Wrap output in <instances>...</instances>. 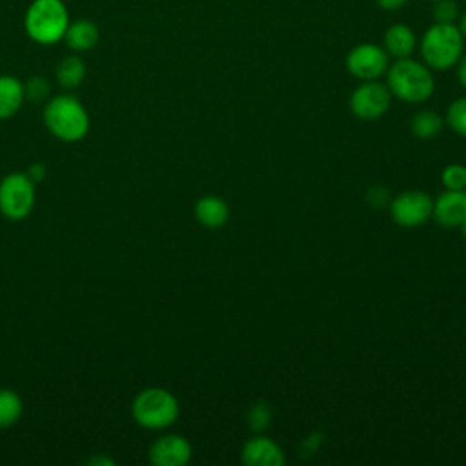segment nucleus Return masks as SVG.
Instances as JSON below:
<instances>
[{"instance_id":"nucleus-1","label":"nucleus","mask_w":466,"mask_h":466,"mask_svg":"<svg viewBox=\"0 0 466 466\" xmlns=\"http://www.w3.org/2000/svg\"><path fill=\"white\" fill-rule=\"evenodd\" d=\"M386 86L391 96L408 104H419L433 95L435 80L431 69L410 56L395 58L386 71Z\"/></svg>"},{"instance_id":"nucleus-2","label":"nucleus","mask_w":466,"mask_h":466,"mask_svg":"<svg viewBox=\"0 0 466 466\" xmlns=\"http://www.w3.org/2000/svg\"><path fill=\"white\" fill-rule=\"evenodd\" d=\"M464 38L457 24H431L420 36L419 47L424 64L433 71H446L457 66L464 53Z\"/></svg>"},{"instance_id":"nucleus-3","label":"nucleus","mask_w":466,"mask_h":466,"mask_svg":"<svg viewBox=\"0 0 466 466\" xmlns=\"http://www.w3.org/2000/svg\"><path fill=\"white\" fill-rule=\"evenodd\" d=\"M44 124L62 142H78L89 131V115L73 95H58L44 107Z\"/></svg>"},{"instance_id":"nucleus-4","label":"nucleus","mask_w":466,"mask_h":466,"mask_svg":"<svg viewBox=\"0 0 466 466\" xmlns=\"http://www.w3.org/2000/svg\"><path fill=\"white\" fill-rule=\"evenodd\" d=\"M69 22V11L62 0H33L24 15L25 35L40 46L64 40Z\"/></svg>"},{"instance_id":"nucleus-5","label":"nucleus","mask_w":466,"mask_h":466,"mask_svg":"<svg viewBox=\"0 0 466 466\" xmlns=\"http://www.w3.org/2000/svg\"><path fill=\"white\" fill-rule=\"evenodd\" d=\"M133 419L146 430H166L180 413L177 397L166 388H146L131 404Z\"/></svg>"},{"instance_id":"nucleus-6","label":"nucleus","mask_w":466,"mask_h":466,"mask_svg":"<svg viewBox=\"0 0 466 466\" xmlns=\"http://www.w3.org/2000/svg\"><path fill=\"white\" fill-rule=\"evenodd\" d=\"M35 206V182L27 173H7L0 180V213L9 220H24Z\"/></svg>"},{"instance_id":"nucleus-7","label":"nucleus","mask_w":466,"mask_h":466,"mask_svg":"<svg viewBox=\"0 0 466 466\" xmlns=\"http://www.w3.org/2000/svg\"><path fill=\"white\" fill-rule=\"evenodd\" d=\"M390 55L379 44L362 42L353 46L346 55V69L359 80H377L386 75Z\"/></svg>"},{"instance_id":"nucleus-8","label":"nucleus","mask_w":466,"mask_h":466,"mask_svg":"<svg viewBox=\"0 0 466 466\" xmlns=\"http://www.w3.org/2000/svg\"><path fill=\"white\" fill-rule=\"evenodd\" d=\"M391 104V93L386 84L377 80H362L350 95V109L359 120L380 118Z\"/></svg>"},{"instance_id":"nucleus-9","label":"nucleus","mask_w":466,"mask_h":466,"mask_svg":"<svg viewBox=\"0 0 466 466\" xmlns=\"http://www.w3.org/2000/svg\"><path fill=\"white\" fill-rule=\"evenodd\" d=\"M390 213L395 224L402 228L422 226L433 213V200L428 193L410 189L397 195L390 204Z\"/></svg>"},{"instance_id":"nucleus-10","label":"nucleus","mask_w":466,"mask_h":466,"mask_svg":"<svg viewBox=\"0 0 466 466\" xmlns=\"http://www.w3.org/2000/svg\"><path fill=\"white\" fill-rule=\"evenodd\" d=\"M191 444L186 437L167 433L158 437L149 448V461L155 466H184L191 461Z\"/></svg>"},{"instance_id":"nucleus-11","label":"nucleus","mask_w":466,"mask_h":466,"mask_svg":"<svg viewBox=\"0 0 466 466\" xmlns=\"http://www.w3.org/2000/svg\"><path fill=\"white\" fill-rule=\"evenodd\" d=\"M242 462L246 466H282L286 462V455L273 439L257 435L244 444Z\"/></svg>"},{"instance_id":"nucleus-12","label":"nucleus","mask_w":466,"mask_h":466,"mask_svg":"<svg viewBox=\"0 0 466 466\" xmlns=\"http://www.w3.org/2000/svg\"><path fill=\"white\" fill-rule=\"evenodd\" d=\"M433 218L444 228L461 226L466 218V191L446 189L433 202Z\"/></svg>"},{"instance_id":"nucleus-13","label":"nucleus","mask_w":466,"mask_h":466,"mask_svg":"<svg viewBox=\"0 0 466 466\" xmlns=\"http://www.w3.org/2000/svg\"><path fill=\"white\" fill-rule=\"evenodd\" d=\"M382 47L393 58H406L417 47V36L406 24H393L382 35Z\"/></svg>"},{"instance_id":"nucleus-14","label":"nucleus","mask_w":466,"mask_h":466,"mask_svg":"<svg viewBox=\"0 0 466 466\" xmlns=\"http://www.w3.org/2000/svg\"><path fill=\"white\" fill-rule=\"evenodd\" d=\"M195 217L206 228H222L229 218V208L224 198L217 195H204L195 204Z\"/></svg>"},{"instance_id":"nucleus-15","label":"nucleus","mask_w":466,"mask_h":466,"mask_svg":"<svg viewBox=\"0 0 466 466\" xmlns=\"http://www.w3.org/2000/svg\"><path fill=\"white\" fill-rule=\"evenodd\" d=\"M64 40H66L69 49H73L76 53H84V51L93 49L98 44L100 31H98L95 22L82 18V20L69 22V25L66 29V35H64Z\"/></svg>"},{"instance_id":"nucleus-16","label":"nucleus","mask_w":466,"mask_h":466,"mask_svg":"<svg viewBox=\"0 0 466 466\" xmlns=\"http://www.w3.org/2000/svg\"><path fill=\"white\" fill-rule=\"evenodd\" d=\"M25 100L24 84L11 75H0V120H7L18 113Z\"/></svg>"},{"instance_id":"nucleus-17","label":"nucleus","mask_w":466,"mask_h":466,"mask_svg":"<svg viewBox=\"0 0 466 466\" xmlns=\"http://www.w3.org/2000/svg\"><path fill=\"white\" fill-rule=\"evenodd\" d=\"M55 75L62 87H66V89L78 87L86 76V64L80 56L69 55L58 62Z\"/></svg>"},{"instance_id":"nucleus-18","label":"nucleus","mask_w":466,"mask_h":466,"mask_svg":"<svg viewBox=\"0 0 466 466\" xmlns=\"http://www.w3.org/2000/svg\"><path fill=\"white\" fill-rule=\"evenodd\" d=\"M442 126H444V118L433 109L419 111L417 115H413V118L410 122L411 133L422 140L437 137L442 131Z\"/></svg>"},{"instance_id":"nucleus-19","label":"nucleus","mask_w":466,"mask_h":466,"mask_svg":"<svg viewBox=\"0 0 466 466\" xmlns=\"http://www.w3.org/2000/svg\"><path fill=\"white\" fill-rule=\"evenodd\" d=\"M22 399L13 390H0V428H9L22 415Z\"/></svg>"},{"instance_id":"nucleus-20","label":"nucleus","mask_w":466,"mask_h":466,"mask_svg":"<svg viewBox=\"0 0 466 466\" xmlns=\"http://www.w3.org/2000/svg\"><path fill=\"white\" fill-rule=\"evenodd\" d=\"M448 126L461 137H466V96L455 98L446 111Z\"/></svg>"},{"instance_id":"nucleus-21","label":"nucleus","mask_w":466,"mask_h":466,"mask_svg":"<svg viewBox=\"0 0 466 466\" xmlns=\"http://www.w3.org/2000/svg\"><path fill=\"white\" fill-rule=\"evenodd\" d=\"M246 420H248V426L253 430V431H264L268 426H269V420H271V410L266 402H255L249 406L248 410V415H246Z\"/></svg>"},{"instance_id":"nucleus-22","label":"nucleus","mask_w":466,"mask_h":466,"mask_svg":"<svg viewBox=\"0 0 466 466\" xmlns=\"http://www.w3.org/2000/svg\"><path fill=\"white\" fill-rule=\"evenodd\" d=\"M441 182L446 189L462 191L466 189V166L461 164H450L441 173Z\"/></svg>"},{"instance_id":"nucleus-23","label":"nucleus","mask_w":466,"mask_h":466,"mask_svg":"<svg viewBox=\"0 0 466 466\" xmlns=\"http://www.w3.org/2000/svg\"><path fill=\"white\" fill-rule=\"evenodd\" d=\"M431 15L435 22L455 24L459 20V4L455 0H435Z\"/></svg>"},{"instance_id":"nucleus-24","label":"nucleus","mask_w":466,"mask_h":466,"mask_svg":"<svg viewBox=\"0 0 466 466\" xmlns=\"http://www.w3.org/2000/svg\"><path fill=\"white\" fill-rule=\"evenodd\" d=\"M25 96L33 102H40L49 95V82L42 76H33L27 84H24Z\"/></svg>"},{"instance_id":"nucleus-25","label":"nucleus","mask_w":466,"mask_h":466,"mask_svg":"<svg viewBox=\"0 0 466 466\" xmlns=\"http://www.w3.org/2000/svg\"><path fill=\"white\" fill-rule=\"evenodd\" d=\"M368 198H370L371 206H382L386 202L388 195H386V191L382 187H370Z\"/></svg>"},{"instance_id":"nucleus-26","label":"nucleus","mask_w":466,"mask_h":466,"mask_svg":"<svg viewBox=\"0 0 466 466\" xmlns=\"http://www.w3.org/2000/svg\"><path fill=\"white\" fill-rule=\"evenodd\" d=\"M375 2L384 11H399L400 7L406 5L408 0H375Z\"/></svg>"},{"instance_id":"nucleus-27","label":"nucleus","mask_w":466,"mask_h":466,"mask_svg":"<svg viewBox=\"0 0 466 466\" xmlns=\"http://www.w3.org/2000/svg\"><path fill=\"white\" fill-rule=\"evenodd\" d=\"M457 80L466 89V53H462V56L457 62Z\"/></svg>"},{"instance_id":"nucleus-28","label":"nucleus","mask_w":466,"mask_h":466,"mask_svg":"<svg viewBox=\"0 0 466 466\" xmlns=\"http://www.w3.org/2000/svg\"><path fill=\"white\" fill-rule=\"evenodd\" d=\"M27 175H29V178H31V180L36 184L38 180H42V178L46 177V167H44L42 164H33V166L29 167Z\"/></svg>"},{"instance_id":"nucleus-29","label":"nucleus","mask_w":466,"mask_h":466,"mask_svg":"<svg viewBox=\"0 0 466 466\" xmlns=\"http://www.w3.org/2000/svg\"><path fill=\"white\" fill-rule=\"evenodd\" d=\"M457 27H459V31H461L462 38L466 40V13H462V15H461V18H459V24H457Z\"/></svg>"},{"instance_id":"nucleus-30","label":"nucleus","mask_w":466,"mask_h":466,"mask_svg":"<svg viewBox=\"0 0 466 466\" xmlns=\"http://www.w3.org/2000/svg\"><path fill=\"white\" fill-rule=\"evenodd\" d=\"M89 464H107V466H113L115 462L111 459H104V457H95L89 461Z\"/></svg>"},{"instance_id":"nucleus-31","label":"nucleus","mask_w":466,"mask_h":466,"mask_svg":"<svg viewBox=\"0 0 466 466\" xmlns=\"http://www.w3.org/2000/svg\"><path fill=\"white\" fill-rule=\"evenodd\" d=\"M461 229H462V235H464V238H466V218L462 220V224H461Z\"/></svg>"},{"instance_id":"nucleus-32","label":"nucleus","mask_w":466,"mask_h":466,"mask_svg":"<svg viewBox=\"0 0 466 466\" xmlns=\"http://www.w3.org/2000/svg\"><path fill=\"white\" fill-rule=\"evenodd\" d=\"M431 2H435V0H431Z\"/></svg>"},{"instance_id":"nucleus-33","label":"nucleus","mask_w":466,"mask_h":466,"mask_svg":"<svg viewBox=\"0 0 466 466\" xmlns=\"http://www.w3.org/2000/svg\"><path fill=\"white\" fill-rule=\"evenodd\" d=\"M464 191H466V189H464Z\"/></svg>"}]
</instances>
